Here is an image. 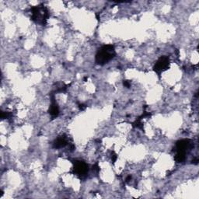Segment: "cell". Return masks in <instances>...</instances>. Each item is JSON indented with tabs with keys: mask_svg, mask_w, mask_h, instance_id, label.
I'll return each instance as SVG.
<instances>
[{
	"mask_svg": "<svg viewBox=\"0 0 199 199\" xmlns=\"http://www.w3.org/2000/svg\"><path fill=\"white\" fill-rule=\"evenodd\" d=\"M170 67V58L167 56H162L154 65V71L157 73H161L164 72Z\"/></svg>",
	"mask_w": 199,
	"mask_h": 199,
	"instance_id": "277c9868",
	"label": "cell"
},
{
	"mask_svg": "<svg viewBox=\"0 0 199 199\" xmlns=\"http://www.w3.org/2000/svg\"><path fill=\"white\" fill-rule=\"evenodd\" d=\"M186 160V153H181V152H177L175 156V160L177 163H183Z\"/></svg>",
	"mask_w": 199,
	"mask_h": 199,
	"instance_id": "ba28073f",
	"label": "cell"
},
{
	"mask_svg": "<svg viewBox=\"0 0 199 199\" xmlns=\"http://www.w3.org/2000/svg\"><path fill=\"white\" fill-rule=\"evenodd\" d=\"M131 176L127 177V178H126V182H128V181H131Z\"/></svg>",
	"mask_w": 199,
	"mask_h": 199,
	"instance_id": "4fadbf2b",
	"label": "cell"
},
{
	"mask_svg": "<svg viewBox=\"0 0 199 199\" xmlns=\"http://www.w3.org/2000/svg\"><path fill=\"white\" fill-rule=\"evenodd\" d=\"M193 142L190 139H182L177 141L176 143V151L186 153L187 151L193 147Z\"/></svg>",
	"mask_w": 199,
	"mask_h": 199,
	"instance_id": "5b68a950",
	"label": "cell"
},
{
	"mask_svg": "<svg viewBox=\"0 0 199 199\" xmlns=\"http://www.w3.org/2000/svg\"><path fill=\"white\" fill-rule=\"evenodd\" d=\"M73 164L74 174L75 175H77L78 177H84L88 173V165L85 162L80 161V160H75Z\"/></svg>",
	"mask_w": 199,
	"mask_h": 199,
	"instance_id": "3957f363",
	"label": "cell"
},
{
	"mask_svg": "<svg viewBox=\"0 0 199 199\" xmlns=\"http://www.w3.org/2000/svg\"><path fill=\"white\" fill-rule=\"evenodd\" d=\"M79 107V109H80L81 111H83V110L86 109V106H85V105H83V104H80Z\"/></svg>",
	"mask_w": 199,
	"mask_h": 199,
	"instance_id": "7c38bea8",
	"label": "cell"
},
{
	"mask_svg": "<svg viewBox=\"0 0 199 199\" xmlns=\"http://www.w3.org/2000/svg\"><path fill=\"white\" fill-rule=\"evenodd\" d=\"M31 20L36 23L45 26L48 19L49 18V13L45 5H40L33 6L31 8Z\"/></svg>",
	"mask_w": 199,
	"mask_h": 199,
	"instance_id": "7a4b0ae2",
	"label": "cell"
},
{
	"mask_svg": "<svg viewBox=\"0 0 199 199\" xmlns=\"http://www.w3.org/2000/svg\"><path fill=\"white\" fill-rule=\"evenodd\" d=\"M123 85H124L125 87H127V88H129L130 86H131V83H130V82L128 80H124V82H123Z\"/></svg>",
	"mask_w": 199,
	"mask_h": 199,
	"instance_id": "30bf717a",
	"label": "cell"
},
{
	"mask_svg": "<svg viewBox=\"0 0 199 199\" xmlns=\"http://www.w3.org/2000/svg\"><path fill=\"white\" fill-rule=\"evenodd\" d=\"M193 163H194V164H197V163H198V160L197 159H195L194 160H193Z\"/></svg>",
	"mask_w": 199,
	"mask_h": 199,
	"instance_id": "5bb4252c",
	"label": "cell"
},
{
	"mask_svg": "<svg viewBox=\"0 0 199 199\" xmlns=\"http://www.w3.org/2000/svg\"><path fill=\"white\" fill-rule=\"evenodd\" d=\"M117 159H118V156H117V154H115V153L113 152V153H112V155H111V160H112L113 163H115Z\"/></svg>",
	"mask_w": 199,
	"mask_h": 199,
	"instance_id": "9c48e42d",
	"label": "cell"
},
{
	"mask_svg": "<svg viewBox=\"0 0 199 199\" xmlns=\"http://www.w3.org/2000/svg\"><path fill=\"white\" fill-rule=\"evenodd\" d=\"M49 114L51 115L52 118H56L59 114V110L58 108V105L56 104V101H55V97L53 96L51 98V105L49 108Z\"/></svg>",
	"mask_w": 199,
	"mask_h": 199,
	"instance_id": "8992f818",
	"label": "cell"
},
{
	"mask_svg": "<svg viewBox=\"0 0 199 199\" xmlns=\"http://www.w3.org/2000/svg\"><path fill=\"white\" fill-rule=\"evenodd\" d=\"M93 170L97 173H98L99 171H100V167H99V166H98V164H97H97H95V165L93 166Z\"/></svg>",
	"mask_w": 199,
	"mask_h": 199,
	"instance_id": "8fae6325",
	"label": "cell"
},
{
	"mask_svg": "<svg viewBox=\"0 0 199 199\" xmlns=\"http://www.w3.org/2000/svg\"><path fill=\"white\" fill-rule=\"evenodd\" d=\"M67 144H68V142H67L65 137L60 136L55 141L53 146L55 149H61V148L65 147Z\"/></svg>",
	"mask_w": 199,
	"mask_h": 199,
	"instance_id": "52a82bcc",
	"label": "cell"
},
{
	"mask_svg": "<svg viewBox=\"0 0 199 199\" xmlns=\"http://www.w3.org/2000/svg\"><path fill=\"white\" fill-rule=\"evenodd\" d=\"M116 55V52L114 45H104L99 49L96 55V62L100 65H104L113 59Z\"/></svg>",
	"mask_w": 199,
	"mask_h": 199,
	"instance_id": "6da1fadb",
	"label": "cell"
}]
</instances>
